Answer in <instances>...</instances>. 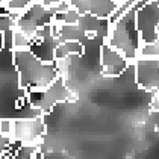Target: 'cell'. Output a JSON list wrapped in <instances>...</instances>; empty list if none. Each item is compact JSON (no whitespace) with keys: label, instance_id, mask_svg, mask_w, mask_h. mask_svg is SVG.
<instances>
[{"label":"cell","instance_id":"1","mask_svg":"<svg viewBox=\"0 0 159 159\" xmlns=\"http://www.w3.org/2000/svg\"><path fill=\"white\" fill-rule=\"evenodd\" d=\"M12 62L18 73V84L26 91H44L58 79L55 62H44L29 49L12 50Z\"/></svg>","mask_w":159,"mask_h":159},{"label":"cell","instance_id":"2","mask_svg":"<svg viewBox=\"0 0 159 159\" xmlns=\"http://www.w3.org/2000/svg\"><path fill=\"white\" fill-rule=\"evenodd\" d=\"M136 9L138 6L135 5L132 9H129L123 17H120L111 26L109 37L105 39V43L121 52L130 62L138 59L139 49L144 44L136 26Z\"/></svg>","mask_w":159,"mask_h":159},{"label":"cell","instance_id":"3","mask_svg":"<svg viewBox=\"0 0 159 159\" xmlns=\"http://www.w3.org/2000/svg\"><path fill=\"white\" fill-rule=\"evenodd\" d=\"M27 100L34 108L41 109L43 114H49L50 111L61 102L77 100V94L68 88L67 80L64 77L58 76V79L47 89H44V91H35V89L27 91Z\"/></svg>","mask_w":159,"mask_h":159},{"label":"cell","instance_id":"4","mask_svg":"<svg viewBox=\"0 0 159 159\" xmlns=\"http://www.w3.org/2000/svg\"><path fill=\"white\" fill-rule=\"evenodd\" d=\"M53 15L55 14H53V11L50 8L37 2V3H34L32 6H29L26 11L20 14V17L17 18L15 29L21 30L25 35H27L29 38L34 39V37H35V34H37V30L39 27L52 23Z\"/></svg>","mask_w":159,"mask_h":159},{"label":"cell","instance_id":"5","mask_svg":"<svg viewBox=\"0 0 159 159\" xmlns=\"http://www.w3.org/2000/svg\"><path fill=\"white\" fill-rule=\"evenodd\" d=\"M44 134H46V123L43 120V115L12 120L11 139L14 141H21L23 144L39 147V143L43 141Z\"/></svg>","mask_w":159,"mask_h":159},{"label":"cell","instance_id":"6","mask_svg":"<svg viewBox=\"0 0 159 159\" xmlns=\"http://www.w3.org/2000/svg\"><path fill=\"white\" fill-rule=\"evenodd\" d=\"M136 26L141 34L143 43H153L158 39L159 3L150 0L136 9Z\"/></svg>","mask_w":159,"mask_h":159},{"label":"cell","instance_id":"7","mask_svg":"<svg viewBox=\"0 0 159 159\" xmlns=\"http://www.w3.org/2000/svg\"><path fill=\"white\" fill-rule=\"evenodd\" d=\"M136 85L146 91L159 89V59L158 58H138L135 61Z\"/></svg>","mask_w":159,"mask_h":159},{"label":"cell","instance_id":"8","mask_svg":"<svg viewBox=\"0 0 159 159\" xmlns=\"http://www.w3.org/2000/svg\"><path fill=\"white\" fill-rule=\"evenodd\" d=\"M132 62L121 52L103 43L100 49V71L105 77H120Z\"/></svg>","mask_w":159,"mask_h":159},{"label":"cell","instance_id":"9","mask_svg":"<svg viewBox=\"0 0 159 159\" xmlns=\"http://www.w3.org/2000/svg\"><path fill=\"white\" fill-rule=\"evenodd\" d=\"M68 3L80 14H93L100 18H109L118 6L115 0H68Z\"/></svg>","mask_w":159,"mask_h":159},{"label":"cell","instance_id":"10","mask_svg":"<svg viewBox=\"0 0 159 159\" xmlns=\"http://www.w3.org/2000/svg\"><path fill=\"white\" fill-rule=\"evenodd\" d=\"M85 53V46L82 41H62L55 50V61L65 59L68 56H82Z\"/></svg>","mask_w":159,"mask_h":159},{"label":"cell","instance_id":"11","mask_svg":"<svg viewBox=\"0 0 159 159\" xmlns=\"http://www.w3.org/2000/svg\"><path fill=\"white\" fill-rule=\"evenodd\" d=\"M59 38L62 41H85L88 37L79 25H62Z\"/></svg>","mask_w":159,"mask_h":159},{"label":"cell","instance_id":"12","mask_svg":"<svg viewBox=\"0 0 159 159\" xmlns=\"http://www.w3.org/2000/svg\"><path fill=\"white\" fill-rule=\"evenodd\" d=\"M39 148L38 146H30V144H23L15 153H11V152H6L3 153L0 159H32L34 156V152Z\"/></svg>","mask_w":159,"mask_h":159},{"label":"cell","instance_id":"13","mask_svg":"<svg viewBox=\"0 0 159 159\" xmlns=\"http://www.w3.org/2000/svg\"><path fill=\"white\" fill-rule=\"evenodd\" d=\"M138 58H158L159 59V38L153 43H144L139 49Z\"/></svg>","mask_w":159,"mask_h":159},{"label":"cell","instance_id":"14","mask_svg":"<svg viewBox=\"0 0 159 159\" xmlns=\"http://www.w3.org/2000/svg\"><path fill=\"white\" fill-rule=\"evenodd\" d=\"M32 38H29L27 35H25L21 30L14 29V50H26L30 47L32 44Z\"/></svg>","mask_w":159,"mask_h":159},{"label":"cell","instance_id":"15","mask_svg":"<svg viewBox=\"0 0 159 159\" xmlns=\"http://www.w3.org/2000/svg\"><path fill=\"white\" fill-rule=\"evenodd\" d=\"M38 0H8V3H6V6H8V9L9 11H12V12H23L26 11L29 6H32L34 3H37Z\"/></svg>","mask_w":159,"mask_h":159},{"label":"cell","instance_id":"16","mask_svg":"<svg viewBox=\"0 0 159 159\" xmlns=\"http://www.w3.org/2000/svg\"><path fill=\"white\" fill-rule=\"evenodd\" d=\"M80 15H82V14L79 12L76 8L71 6L68 11L64 12V25H79Z\"/></svg>","mask_w":159,"mask_h":159},{"label":"cell","instance_id":"17","mask_svg":"<svg viewBox=\"0 0 159 159\" xmlns=\"http://www.w3.org/2000/svg\"><path fill=\"white\" fill-rule=\"evenodd\" d=\"M15 26H17V21L14 20L9 14L0 15V32L2 34L6 32V30H9V29H15Z\"/></svg>","mask_w":159,"mask_h":159},{"label":"cell","instance_id":"18","mask_svg":"<svg viewBox=\"0 0 159 159\" xmlns=\"http://www.w3.org/2000/svg\"><path fill=\"white\" fill-rule=\"evenodd\" d=\"M0 134L11 138V134H12V120H6V118L0 120Z\"/></svg>","mask_w":159,"mask_h":159},{"label":"cell","instance_id":"19","mask_svg":"<svg viewBox=\"0 0 159 159\" xmlns=\"http://www.w3.org/2000/svg\"><path fill=\"white\" fill-rule=\"evenodd\" d=\"M11 143H12V139L9 136H5V135L0 134V155H3V153H6L9 150Z\"/></svg>","mask_w":159,"mask_h":159},{"label":"cell","instance_id":"20","mask_svg":"<svg viewBox=\"0 0 159 159\" xmlns=\"http://www.w3.org/2000/svg\"><path fill=\"white\" fill-rule=\"evenodd\" d=\"M152 109L159 111V89L153 93V98H152Z\"/></svg>","mask_w":159,"mask_h":159},{"label":"cell","instance_id":"21","mask_svg":"<svg viewBox=\"0 0 159 159\" xmlns=\"http://www.w3.org/2000/svg\"><path fill=\"white\" fill-rule=\"evenodd\" d=\"M39 3H43L44 6H47V8H53V6H56V5H59L61 2L64 0H38Z\"/></svg>","mask_w":159,"mask_h":159},{"label":"cell","instance_id":"22","mask_svg":"<svg viewBox=\"0 0 159 159\" xmlns=\"http://www.w3.org/2000/svg\"><path fill=\"white\" fill-rule=\"evenodd\" d=\"M32 159H44V155H43V152H41L39 148H37V150L34 152V156H32Z\"/></svg>","mask_w":159,"mask_h":159},{"label":"cell","instance_id":"23","mask_svg":"<svg viewBox=\"0 0 159 159\" xmlns=\"http://www.w3.org/2000/svg\"><path fill=\"white\" fill-rule=\"evenodd\" d=\"M0 50H3V34L0 32Z\"/></svg>","mask_w":159,"mask_h":159},{"label":"cell","instance_id":"24","mask_svg":"<svg viewBox=\"0 0 159 159\" xmlns=\"http://www.w3.org/2000/svg\"><path fill=\"white\" fill-rule=\"evenodd\" d=\"M6 3H8V0H0V6H6Z\"/></svg>","mask_w":159,"mask_h":159},{"label":"cell","instance_id":"25","mask_svg":"<svg viewBox=\"0 0 159 159\" xmlns=\"http://www.w3.org/2000/svg\"><path fill=\"white\" fill-rule=\"evenodd\" d=\"M115 2H117V5H120V3H123L124 0H115Z\"/></svg>","mask_w":159,"mask_h":159},{"label":"cell","instance_id":"26","mask_svg":"<svg viewBox=\"0 0 159 159\" xmlns=\"http://www.w3.org/2000/svg\"><path fill=\"white\" fill-rule=\"evenodd\" d=\"M158 37H159V26H158Z\"/></svg>","mask_w":159,"mask_h":159},{"label":"cell","instance_id":"27","mask_svg":"<svg viewBox=\"0 0 159 159\" xmlns=\"http://www.w3.org/2000/svg\"><path fill=\"white\" fill-rule=\"evenodd\" d=\"M155 2H158V3H159V0H155Z\"/></svg>","mask_w":159,"mask_h":159},{"label":"cell","instance_id":"28","mask_svg":"<svg viewBox=\"0 0 159 159\" xmlns=\"http://www.w3.org/2000/svg\"><path fill=\"white\" fill-rule=\"evenodd\" d=\"M0 156H2V155H0Z\"/></svg>","mask_w":159,"mask_h":159}]
</instances>
